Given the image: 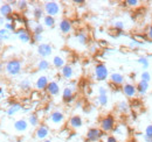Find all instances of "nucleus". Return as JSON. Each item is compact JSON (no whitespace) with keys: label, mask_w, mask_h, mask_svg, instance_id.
I'll use <instances>...</instances> for the list:
<instances>
[{"label":"nucleus","mask_w":152,"mask_h":142,"mask_svg":"<svg viewBox=\"0 0 152 142\" xmlns=\"http://www.w3.org/2000/svg\"><path fill=\"white\" fill-rule=\"evenodd\" d=\"M42 142H54V141L50 140V139H47V140H45V141H42Z\"/></svg>","instance_id":"48"},{"label":"nucleus","mask_w":152,"mask_h":142,"mask_svg":"<svg viewBox=\"0 0 152 142\" xmlns=\"http://www.w3.org/2000/svg\"><path fill=\"white\" fill-rule=\"evenodd\" d=\"M151 73L149 72V71H143L142 73H140V80H144V82H148V83H150V80H151Z\"/></svg>","instance_id":"36"},{"label":"nucleus","mask_w":152,"mask_h":142,"mask_svg":"<svg viewBox=\"0 0 152 142\" xmlns=\"http://www.w3.org/2000/svg\"><path fill=\"white\" fill-rule=\"evenodd\" d=\"M75 37H76V41H77L80 44H82V46H84V44L88 43V35H87V33H84V32H78L75 35Z\"/></svg>","instance_id":"28"},{"label":"nucleus","mask_w":152,"mask_h":142,"mask_svg":"<svg viewBox=\"0 0 152 142\" xmlns=\"http://www.w3.org/2000/svg\"><path fill=\"white\" fill-rule=\"evenodd\" d=\"M38 70L40 71H47L49 68H50V63L47 61V59H45V58H41L40 61L38 62Z\"/></svg>","instance_id":"31"},{"label":"nucleus","mask_w":152,"mask_h":142,"mask_svg":"<svg viewBox=\"0 0 152 142\" xmlns=\"http://www.w3.org/2000/svg\"><path fill=\"white\" fill-rule=\"evenodd\" d=\"M22 69V64L19 59H11L6 63L5 65V71L10 76H18Z\"/></svg>","instance_id":"4"},{"label":"nucleus","mask_w":152,"mask_h":142,"mask_svg":"<svg viewBox=\"0 0 152 142\" xmlns=\"http://www.w3.org/2000/svg\"><path fill=\"white\" fill-rule=\"evenodd\" d=\"M23 107H22V105L20 104V103H12L10 106H8V108H7V115H14V114H17L18 112H20L21 109H22Z\"/></svg>","instance_id":"23"},{"label":"nucleus","mask_w":152,"mask_h":142,"mask_svg":"<svg viewBox=\"0 0 152 142\" xmlns=\"http://www.w3.org/2000/svg\"><path fill=\"white\" fill-rule=\"evenodd\" d=\"M104 142H119L114 135H104Z\"/></svg>","instance_id":"41"},{"label":"nucleus","mask_w":152,"mask_h":142,"mask_svg":"<svg viewBox=\"0 0 152 142\" xmlns=\"http://www.w3.org/2000/svg\"><path fill=\"white\" fill-rule=\"evenodd\" d=\"M94 76H95L96 80H98V82H103V80L108 79V77H109V70H108L107 65L104 63L96 64L95 69H94Z\"/></svg>","instance_id":"5"},{"label":"nucleus","mask_w":152,"mask_h":142,"mask_svg":"<svg viewBox=\"0 0 152 142\" xmlns=\"http://www.w3.org/2000/svg\"><path fill=\"white\" fill-rule=\"evenodd\" d=\"M146 37L152 41V25L149 26V28H148V30H146Z\"/></svg>","instance_id":"44"},{"label":"nucleus","mask_w":152,"mask_h":142,"mask_svg":"<svg viewBox=\"0 0 152 142\" xmlns=\"http://www.w3.org/2000/svg\"><path fill=\"white\" fill-rule=\"evenodd\" d=\"M114 29L118 33V35H121V33L123 32V29H124V22L123 21H116L114 23Z\"/></svg>","instance_id":"34"},{"label":"nucleus","mask_w":152,"mask_h":142,"mask_svg":"<svg viewBox=\"0 0 152 142\" xmlns=\"http://www.w3.org/2000/svg\"><path fill=\"white\" fill-rule=\"evenodd\" d=\"M64 119H66V117L62 111L55 109V111L50 112L48 115V119H47L49 128H60L61 125H63L64 122Z\"/></svg>","instance_id":"1"},{"label":"nucleus","mask_w":152,"mask_h":142,"mask_svg":"<svg viewBox=\"0 0 152 142\" xmlns=\"http://www.w3.org/2000/svg\"><path fill=\"white\" fill-rule=\"evenodd\" d=\"M58 28H60V30H61L62 34L67 35V34H69V33L72 32V29H73V23H72V21H70L69 19H62V20L60 21V23H58Z\"/></svg>","instance_id":"13"},{"label":"nucleus","mask_w":152,"mask_h":142,"mask_svg":"<svg viewBox=\"0 0 152 142\" xmlns=\"http://www.w3.org/2000/svg\"><path fill=\"white\" fill-rule=\"evenodd\" d=\"M116 108H117V111H118L119 113L126 114V113H129V111H130V105L128 104L126 100H121V101L117 103Z\"/></svg>","instance_id":"25"},{"label":"nucleus","mask_w":152,"mask_h":142,"mask_svg":"<svg viewBox=\"0 0 152 142\" xmlns=\"http://www.w3.org/2000/svg\"><path fill=\"white\" fill-rule=\"evenodd\" d=\"M11 35H12V33L8 32L7 29H5V28H1V29H0V40H1V41L10 40V38H11Z\"/></svg>","instance_id":"33"},{"label":"nucleus","mask_w":152,"mask_h":142,"mask_svg":"<svg viewBox=\"0 0 152 142\" xmlns=\"http://www.w3.org/2000/svg\"><path fill=\"white\" fill-rule=\"evenodd\" d=\"M74 4H86L84 0H74Z\"/></svg>","instance_id":"47"},{"label":"nucleus","mask_w":152,"mask_h":142,"mask_svg":"<svg viewBox=\"0 0 152 142\" xmlns=\"http://www.w3.org/2000/svg\"><path fill=\"white\" fill-rule=\"evenodd\" d=\"M1 42H2V41H1V40H0V44H1Z\"/></svg>","instance_id":"50"},{"label":"nucleus","mask_w":152,"mask_h":142,"mask_svg":"<svg viewBox=\"0 0 152 142\" xmlns=\"http://www.w3.org/2000/svg\"><path fill=\"white\" fill-rule=\"evenodd\" d=\"M32 40H33V43H34V42H42L43 36H42V34H33Z\"/></svg>","instance_id":"40"},{"label":"nucleus","mask_w":152,"mask_h":142,"mask_svg":"<svg viewBox=\"0 0 152 142\" xmlns=\"http://www.w3.org/2000/svg\"><path fill=\"white\" fill-rule=\"evenodd\" d=\"M13 13V7L10 5V2H5L0 6V15L4 18H7L10 15H12Z\"/></svg>","instance_id":"21"},{"label":"nucleus","mask_w":152,"mask_h":142,"mask_svg":"<svg viewBox=\"0 0 152 142\" xmlns=\"http://www.w3.org/2000/svg\"><path fill=\"white\" fill-rule=\"evenodd\" d=\"M1 93H2V88L0 86V94H1Z\"/></svg>","instance_id":"49"},{"label":"nucleus","mask_w":152,"mask_h":142,"mask_svg":"<svg viewBox=\"0 0 152 142\" xmlns=\"http://www.w3.org/2000/svg\"><path fill=\"white\" fill-rule=\"evenodd\" d=\"M108 101H109L108 96H98L97 97V103L101 106H107L108 105Z\"/></svg>","instance_id":"35"},{"label":"nucleus","mask_w":152,"mask_h":142,"mask_svg":"<svg viewBox=\"0 0 152 142\" xmlns=\"http://www.w3.org/2000/svg\"><path fill=\"white\" fill-rule=\"evenodd\" d=\"M32 15H33V18L35 19L37 21L43 19V17L46 15V14H45V11H43V7H41V6H35V7L33 8Z\"/></svg>","instance_id":"27"},{"label":"nucleus","mask_w":152,"mask_h":142,"mask_svg":"<svg viewBox=\"0 0 152 142\" xmlns=\"http://www.w3.org/2000/svg\"><path fill=\"white\" fill-rule=\"evenodd\" d=\"M46 91H47V93H48L49 96H52V97L57 96V94L60 93V85H58V83L55 82V80L49 82V84H48Z\"/></svg>","instance_id":"17"},{"label":"nucleus","mask_w":152,"mask_h":142,"mask_svg":"<svg viewBox=\"0 0 152 142\" xmlns=\"http://www.w3.org/2000/svg\"><path fill=\"white\" fill-rule=\"evenodd\" d=\"M43 11L46 15L55 18L61 12V5L57 1H46L43 2Z\"/></svg>","instance_id":"3"},{"label":"nucleus","mask_w":152,"mask_h":142,"mask_svg":"<svg viewBox=\"0 0 152 142\" xmlns=\"http://www.w3.org/2000/svg\"><path fill=\"white\" fill-rule=\"evenodd\" d=\"M50 133V128L47 124H41L38 128L35 129V138L40 141H45L47 140V138L49 136Z\"/></svg>","instance_id":"7"},{"label":"nucleus","mask_w":152,"mask_h":142,"mask_svg":"<svg viewBox=\"0 0 152 142\" xmlns=\"http://www.w3.org/2000/svg\"><path fill=\"white\" fill-rule=\"evenodd\" d=\"M125 78L122 73H118V72H113L110 75V83L113 85H116V86H121V85H124L125 83Z\"/></svg>","instance_id":"15"},{"label":"nucleus","mask_w":152,"mask_h":142,"mask_svg":"<svg viewBox=\"0 0 152 142\" xmlns=\"http://www.w3.org/2000/svg\"><path fill=\"white\" fill-rule=\"evenodd\" d=\"M42 21H43V26L45 27H48V28H53L54 26H55V18H53V17H49V15H45L43 19H42Z\"/></svg>","instance_id":"30"},{"label":"nucleus","mask_w":152,"mask_h":142,"mask_svg":"<svg viewBox=\"0 0 152 142\" xmlns=\"http://www.w3.org/2000/svg\"><path fill=\"white\" fill-rule=\"evenodd\" d=\"M83 126V119L81 115H73L68 120V127L72 129H78Z\"/></svg>","instance_id":"14"},{"label":"nucleus","mask_w":152,"mask_h":142,"mask_svg":"<svg viewBox=\"0 0 152 142\" xmlns=\"http://www.w3.org/2000/svg\"><path fill=\"white\" fill-rule=\"evenodd\" d=\"M128 7H138L140 5V1L139 0H126L124 2Z\"/></svg>","instance_id":"39"},{"label":"nucleus","mask_w":152,"mask_h":142,"mask_svg":"<svg viewBox=\"0 0 152 142\" xmlns=\"http://www.w3.org/2000/svg\"><path fill=\"white\" fill-rule=\"evenodd\" d=\"M136 89H137V93L140 94V96H144L149 92L150 90V83L148 82H144V80H139L136 85Z\"/></svg>","instance_id":"18"},{"label":"nucleus","mask_w":152,"mask_h":142,"mask_svg":"<svg viewBox=\"0 0 152 142\" xmlns=\"http://www.w3.org/2000/svg\"><path fill=\"white\" fill-rule=\"evenodd\" d=\"M53 53V47L49 43H39L38 46V54L42 58H46L50 56Z\"/></svg>","instance_id":"10"},{"label":"nucleus","mask_w":152,"mask_h":142,"mask_svg":"<svg viewBox=\"0 0 152 142\" xmlns=\"http://www.w3.org/2000/svg\"><path fill=\"white\" fill-rule=\"evenodd\" d=\"M17 7H18L19 11H25V9L28 7V1H26V0H20V1H18Z\"/></svg>","instance_id":"38"},{"label":"nucleus","mask_w":152,"mask_h":142,"mask_svg":"<svg viewBox=\"0 0 152 142\" xmlns=\"http://www.w3.org/2000/svg\"><path fill=\"white\" fill-rule=\"evenodd\" d=\"M27 121H28L29 126L38 128L39 126H40V117L38 115V113H31V114L28 115Z\"/></svg>","instance_id":"26"},{"label":"nucleus","mask_w":152,"mask_h":142,"mask_svg":"<svg viewBox=\"0 0 152 142\" xmlns=\"http://www.w3.org/2000/svg\"><path fill=\"white\" fill-rule=\"evenodd\" d=\"M13 126H14V129H15L17 132L22 133V132H26V130L28 129L29 124H28V121H27L26 119H18L17 121H14Z\"/></svg>","instance_id":"16"},{"label":"nucleus","mask_w":152,"mask_h":142,"mask_svg":"<svg viewBox=\"0 0 152 142\" xmlns=\"http://www.w3.org/2000/svg\"><path fill=\"white\" fill-rule=\"evenodd\" d=\"M5 29H7L8 32H17V27H15V22H6L5 23Z\"/></svg>","instance_id":"37"},{"label":"nucleus","mask_w":152,"mask_h":142,"mask_svg":"<svg viewBox=\"0 0 152 142\" xmlns=\"http://www.w3.org/2000/svg\"><path fill=\"white\" fill-rule=\"evenodd\" d=\"M142 138H143V142H152V138H149L146 135H143Z\"/></svg>","instance_id":"45"},{"label":"nucleus","mask_w":152,"mask_h":142,"mask_svg":"<svg viewBox=\"0 0 152 142\" xmlns=\"http://www.w3.org/2000/svg\"><path fill=\"white\" fill-rule=\"evenodd\" d=\"M5 23H6V18H4V17L0 15V26H2V25H5Z\"/></svg>","instance_id":"46"},{"label":"nucleus","mask_w":152,"mask_h":142,"mask_svg":"<svg viewBox=\"0 0 152 142\" xmlns=\"http://www.w3.org/2000/svg\"><path fill=\"white\" fill-rule=\"evenodd\" d=\"M52 64H53V67H54V68H56V69H62V68L66 65V59H64L62 56L56 55V56H54V57H53Z\"/></svg>","instance_id":"24"},{"label":"nucleus","mask_w":152,"mask_h":142,"mask_svg":"<svg viewBox=\"0 0 152 142\" xmlns=\"http://www.w3.org/2000/svg\"><path fill=\"white\" fill-rule=\"evenodd\" d=\"M137 63H139V64L142 65V68H143L144 71H148L149 67H150V61H149V58H148L146 56H140V57H138Z\"/></svg>","instance_id":"29"},{"label":"nucleus","mask_w":152,"mask_h":142,"mask_svg":"<svg viewBox=\"0 0 152 142\" xmlns=\"http://www.w3.org/2000/svg\"><path fill=\"white\" fill-rule=\"evenodd\" d=\"M12 142H15V141H12Z\"/></svg>","instance_id":"51"},{"label":"nucleus","mask_w":152,"mask_h":142,"mask_svg":"<svg viewBox=\"0 0 152 142\" xmlns=\"http://www.w3.org/2000/svg\"><path fill=\"white\" fill-rule=\"evenodd\" d=\"M48 84H49L48 77H47V76H40L38 79H37V82H35V88H37L39 91H43V90L47 89Z\"/></svg>","instance_id":"19"},{"label":"nucleus","mask_w":152,"mask_h":142,"mask_svg":"<svg viewBox=\"0 0 152 142\" xmlns=\"http://www.w3.org/2000/svg\"><path fill=\"white\" fill-rule=\"evenodd\" d=\"M61 75H62V77L66 78V79H72V78L74 77V68H73V65L66 64V65L61 69Z\"/></svg>","instance_id":"20"},{"label":"nucleus","mask_w":152,"mask_h":142,"mask_svg":"<svg viewBox=\"0 0 152 142\" xmlns=\"http://www.w3.org/2000/svg\"><path fill=\"white\" fill-rule=\"evenodd\" d=\"M113 134L119 142L124 141L126 139V136H128V129H126V127L124 125H116L114 130H113Z\"/></svg>","instance_id":"8"},{"label":"nucleus","mask_w":152,"mask_h":142,"mask_svg":"<svg viewBox=\"0 0 152 142\" xmlns=\"http://www.w3.org/2000/svg\"><path fill=\"white\" fill-rule=\"evenodd\" d=\"M144 135L152 138V125H148L146 128H145V132H144Z\"/></svg>","instance_id":"42"},{"label":"nucleus","mask_w":152,"mask_h":142,"mask_svg":"<svg viewBox=\"0 0 152 142\" xmlns=\"http://www.w3.org/2000/svg\"><path fill=\"white\" fill-rule=\"evenodd\" d=\"M102 138H104V133L97 127H91L87 130V134H86L87 142H97Z\"/></svg>","instance_id":"6"},{"label":"nucleus","mask_w":152,"mask_h":142,"mask_svg":"<svg viewBox=\"0 0 152 142\" xmlns=\"http://www.w3.org/2000/svg\"><path fill=\"white\" fill-rule=\"evenodd\" d=\"M31 29L33 32V34H42L45 30V26L42 23H40L39 21H31Z\"/></svg>","instance_id":"22"},{"label":"nucleus","mask_w":152,"mask_h":142,"mask_svg":"<svg viewBox=\"0 0 152 142\" xmlns=\"http://www.w3.org/2000/svg\"><path fill=\"white\" fill-rule=\"evenodd\" d=\"M15 34L18 35L19 40L22 42V43H28L32 41V36L31 35V32L27 29V28H20V29H17Z\"/></svg>","instance_id":"12"},{"label":"nucleus","mask_w":152,"mask_h":142,"mask_svg":"<svg viewBox=\"0 0 152 142\" xmlns=\"http://www.w3.org/2000/svg\"><path fill=\"white\" fill-rule=\"evenodd\" d=\"M122 92H123V94H124L126 98H133V97H136V94H137L136 85H133L131 83H125V84L122 86Z\"/></svg>","instance_id":"11"},{"label":"nucleus","mask_w":152,"mask_h":142,"mask_svg":"<svg viewBox=\"0 0 152 142\" xmlns=\"http://www.w3.org/2000/svg\"><path fill=\"white\" fill-rule=\"evenodd\" d=\"M98 96H108V89L104 86L98 88Z\"/></svg>","instance_id":"43"},{"label":"nucleus","mask_w":152,"mask_h":142,"mask_svg":"<svg viewBox=\"0 0 152 142\" xmlns=\"http://www.w3.org/2000/svg\"><path fill=\"white\" fill-rule=\"evenodd\" d=\"M116 126V119L113 114H107L104 115L101 121H99V129L103 132V133H109V132H113Z\"/></svg>","instance_id":"2"},{"label":"nucleus","mask_w":152,"mask_h":142,"mask_svg":"<svg viewBox=\"0 0 152 142\" xmlns=\"http://www.w3.org/2000/svg\"><path fill=\"white\" fill-rule=\"evenodd\" d=\"M75 89L73 86H66L62 91V100L66 104H70L75 99Z\"/></svg>","instance_id":"9"},{"label":"nucleus","mask_w":152,"mask_h":142,"mask_svg":"<svg viewBox=\"0 0 152 142\" xmlns=\"http://www.w3.org/2000/svg\"><path fill=\"white\" fill-rule=\"evenodd\" d=\"M19 88L25 92H28L32 89V83H31L29 79H22L19 83Z\"/></svg>","instance_id":"32"}]
</instances>
